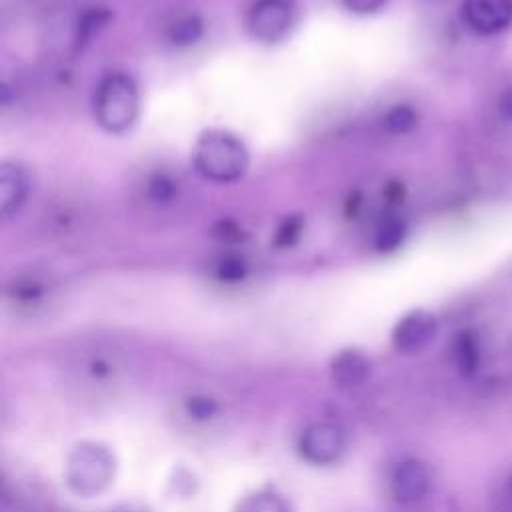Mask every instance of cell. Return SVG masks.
Returning <instances> with one entry per match:
<instances>
[{"label":"cell","mask_w":512,"mask_h":512,"mask_svg":"<svg viewBox=\"0 0 512 512\" xmlns=\"http://www.w3.org/2000/svg\"><path fill=\"white\" fill-rule=\"evenodd\" d=\"M430 482L432 478L428 468L420 460L408 458L394 468L390 476V492L398 504L412 506L424 500L430 490Z\"/></svg>","instance_id":"52a82bcc"},{"label":"cell","mask_w":512,"mask_h":512,"mask_svg":"<svg viewBox=\"0 0 512 512\" xmlns=\"http://www.w3.org/2000/svg\"><path fill=\"white\" fill-rule=\"evenodd\" d=\"M406 238V224L396 216H386L374 230V246L378 252H394Z\"/></svg>","instance_id":"4fadbf2b"},{"label":"cell","mask_w":512,"mask_h":512,"mask_svg":"<svg viewBox=\"0 0 512 512\" xmlns=\"http://www.w3.org/2000/svg\"><path fill=\"white\" fill-rule=\"evenodd\" d=\"M212 234L222 242H242L246 238V232L232 220H220Z\"/></svg>","instance_id":"7402d4cb"},{"label":"cell","mask_w":512,"mask_h":512,"mask_svg":"<svg viewBox=\"0 0 512 512\" xmlns=\"http://www.w3.org/2000/svg\"><path fill=\"white\" fill-rule=\"evenodd\" d=\"M116 472L114 454L100 442L76 444L66 460V482L80 496L100 494L110 486Z\"/></svg>","instance_id":"3957f363"},{"label":"cell","mask_w":512,"mask_h":512,"mask_svg":"<svg viewBox=\"0 0 512 512\" xmlns=\"http://www.w3.org/2000/svg\"><path fill=\"white\" fill-rule=\"evenodd\" d=\"M506 492H508V498H510V502H512V476L508 478V484H506Z\"/></svg>","instance_id":"484cf974"},{"label":"cell","mask_w":512,"mask_h":512,"mask_svg":"<svg viewBox=\"0 0 512 512\" xmlns=\"http://www.w3.org/2000/svg\"><path fill=\"white\" fill-rule=\"evenodd\" d=\"M214 278L218 282H224V284H238L242 282L248 272H250V266L246 262L244 256L240 254H224L220 256L216 262H214Z\"/></svg>","instance_id":"9a60e30c"},{"label":"cell","mask_w":512,"mask_h":512,"mask_svg":"<svg viewBox=\"0 0 512 512\" xmlns=\"http://www.w3.org/2000/svg\"><path fill=\"white\" fill-rule=\"evenodd\" d=\"M186 410L196 420H208V418H212L218 412V404L212 398H208V396H192L186 402Z\"/></svg>","instance_id":"ffe728a7"},{"label":"cell","mask_w":512,"mask_h":512,"mask_svg":"<svg viewBox=\"0 0 512 512\" xmlns=\"http://www.w3.org/2000/svg\"><path fill=\"white\" fill-rule=\"evenodd\" d=\"M192 162L204 180L230 184L246 174L250 156L236 134L226 130H206L194 144Z\"/></svg>","instance_id":"6da1fadb"},{"label":"cell","mask_w":512,"mask_h":512,"mask_svg":"<svg viewBox=\"0 0 512 512\" xmlns=\"http://www.w3.org/2000/svg\"><path fill=\"white\" fill-rule=\"evenodd\" d=\"M452 362L462 376H472L480 364V346L472 330H460L450 346Z\"/></svg>","instance_id":"8fae6325"},{"label":"cell","mask_w":512,"mask_h":512,"mask_svg":"<svg viewBox=\"0 0 512 512\" xmlns=\"http://www.w3.org/2000/svg\"><path fill=\"white\" fill-rule=\"evenodd\" d=\"M140 114V94L126 72L106 74L94 92V118L108 134L128 132Z\"/></svg>","instance_id":"7a4b0ae2"},{"label":"cell","mask_w":512,"mask_h":512,"mask_svg":"<svg viewBox=\"0 0 512 512\" xmlns=\"http://www.w3.org/2000/svg\"><path fill=\"white\" fill-rule=\"evenodd\" d=\"M234 512H290V506L280 494L272 490H260L244 496Z\"/></svg>","instance_id":"5bb4252c"},{"label":"cell","mask_w":512,"mask_h":512,"mask_svg":"<svg viewBox=\"0 0 512 512\" xmlns=\"http://www.w3.org/2000/svg\"><path fill=\"white\" fill-rule=\"evenodd\" d=\"M302 232H304V218H302L300 214L286 216V218L278 224V228H276V232H274L272 244H274L276 248H280V250L292 248L294 244H298Z\"/></svg>","instance_id":"d6986e66"},{"label":"cell","mask_w":512,"mask_h":512,"mask_svg":"<svg viewBox=\"0 0 512 512\" xmlns=\"http://www.w3.org/2000/svg\"><path fill=\"white\" fill-rule=\"evenodd\" d=\"M112 18V12L106 8H90L82 14V18L78 20V28H76V46L82 48L84 44H88Z\"/></svg>","instance_id":"2e32d148"},{"label":"cell","mask_w":512,"mask_h":512,"mask_svg":"<svg viewBox=\"0 0 512 512\" xmlns=\"http://www.w3.org/2000/svg\"><path fill=\"white\" fill-rule=\"evenodd\" d=\"M298 450L306 462L328 466L346 452V434L334 422H314L302 432Z\"/></svg>","instance_id":"5b68a950"},{"label":"cell","mask_w":512,"mask_h":512,"mask_svg":"<svg viewBox=\"0 0 512 512\" xmlns=\"http://www.w3.org/2000/svg\"><path fill=\"white\" fill-rule=\"evenodd\" d=\"M342 2L354 14H372L386 4V0H342Z\"/></svg>","instance_id":"603a6c76"},{"label":"cell","mask_w":512,"mask_h":512,"mask_svg":"<svg viewBox=\"0 0 512 512\" xmlns=\"http://www.w3.org/2000/svg\"><path fill=\"white\" fill-rule=\"evenodd\" d=\"M462 16L478 34H498L512 22V0H464Z\"/></svg>","instance_id":"ba28073f"},{"label":"cell","mask_w":512,"mask_h":512,"mask_svg":"<svg viewBox=\"0 0 512 512\" xmlns=\"http://www.w3.org/2000/svg\"><path fill=\"white\" fill-rule=\"evenodd\" d=\"M384 196H386V200H388L390 204H398V202H402V198H404V186H402L400 182H390V184H386Z\"/></svg>","instance_id":"d4e9b609"},{"label":"cell","mask_w":512,"mask_h":512,"mask_svg":"<svg viewBox=\"0 0 512 512\" xmlns=\"http://www.w3.org/2000/svg\"><path fill=\"white\" fill-rule=\"evenodd\" d=\"M176 192H178V182L166 172H156L146 186V194L154 204L172 202L176 198Z\"/></svg>","instance_id":"ac0fdd59"},{"label":"cell","mask_w":512,"mask_h":512,"mask_svg":"<svg viewBox=\"0 0 512 512\" xmlns=\"http://www.w3.org/2000/svg\"><path fill=\"white\" fill-rule=\"evenodd\" d=\"M382 122L388 132L404 134V132H410L418 124V112L408 104H396L384 114Z\"/></svg>","instance_id":"e0dca14e"},{"label":"cell","mask_w":512,"mask_h":512,"mask_svg":"<svg viewBox=\"0 0 512 512\" xmlns=\"http://www.w3.org/2000/svg\"><path fill=\"white\" fill-rule=\"evenodd\" d=\"M204 32V22L196 14H184L172 20L166 28V38L174 46H190L198 42V38Z\"/></svg>","instance_id":"7c38bea8"},{"label":"cell","mask_w":512,"mask_h":512,"mask_svg":"<svg viewBox=\"0 0 512 512\" xmlns=\"http://www.w3.org/2000/svg\"><path fill=\"white\" fill-rule=\"evenodd\" d=\"M30 190L28 172L16 162H4L0 166V212L10 218L20 210Z\"/></svg>","instance_id":"30bf717a"},{"label":"cell","mask_w":512,"mask_h":512,"mask_svg":"<svg viewBox=\"0 0 512 512\" xmlns=\"http://www.w3.org/2000/svg\"><path fill=\"white\" fill-rule=\"evenodd\" d=\"M370 370V358L356 348L340 350L330 364V376L338 388H356L364 384L366 378L370 376Z\"/></svg>","instance_id":"9c48e42d"},{"label":"cell","mask_w":512,"mask_h":512,"mask_svg":"<svg viewBox=\"0 0 512 512\" xmlns=\"http://www.w3.org/2000/svg\"><path fill=\"white\" fill-rule=\"evenodd\" d=\"M296 24L294 0H256L246 16L250 36L264 44L284 40Z\"/></svg>","instance_id":"277c9868"},{"label":"cell","mask_w":512,"mask_h":512,"mask_svg":"<svg viewBox=\"0 0 512 512\" xmlns=\"http://www.w3.org/2000/svg\"><path fill=\"white\" fill-rule=\"evenodd\" d=\"M498 112H500V116H502L506 122H512V88L506 90V92L500 96Z\"/></svg>","instance_id":"cb8c5ba5"},{"label":"cell","mask_w":512,"mask_h":512,"mask_svg":"<svg viewBox=\"0 0 512 512\" xmlns=\"http://www.w3.org/2000/svg\"><path fill=\"white\" fill-rule=\"evenodd\" d=\"M436 328H438V322L432 312L412 310L396 322L392 330V344L398 352H404V354L418 352L434 338Z\"/></svg>","instance_id":"8992f818"},{"label":"cell","mask_w":512,"mask_h":512,"mask_svg":"<svg viewBox=\"0 0 512 512\" xmlns=\"http://www.w3.org/2000/svg\"><path fill=\"white\" fill-rule=\"evenodd\" d=\"M12 296L18 300V302H38L42 296H44V286L36 280H20L16 282L14 290H12Z\"/></svg>","instance_id":"44dd1931"}]
</instances>
